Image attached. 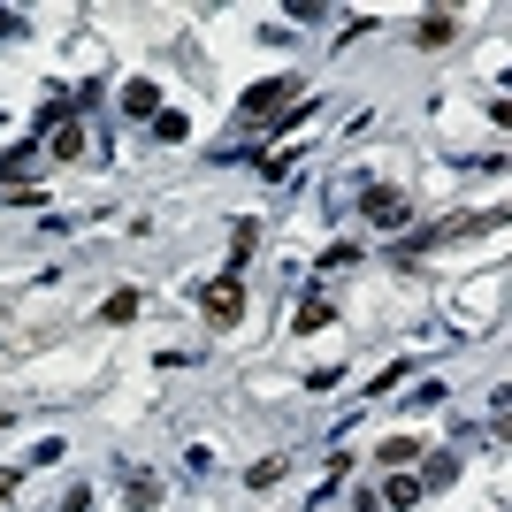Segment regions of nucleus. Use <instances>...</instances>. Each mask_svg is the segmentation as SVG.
<instances>
[{
  "label": "nucleus",
  "instance_id": "nucleus-8",
  "mask_svg": "<svg viewBox=\"0 0 512 512\" xmlns=\"http://www.w3.org/2000/svg\"><path fill=\"white\" fill-rule=\"evenodd\" d=\"M130 314H138V291H115V299H100V321H107V329H115V321H130Z\"/></svg>",
  "mask_w": 512,
  "mask_h": 512
},
{
  "label": "nucleus",
  "instance_id": "nucleus-1",
  "mask_svg": "<svg viewBox=\"0 0 512 512\" xmlns=\"http://www.w3.org/2000/svg\"><path fill=\"white\" fill-rule=\"evenodd\" d=\"M299 123V115H314V92L299 85V77H268V85L245 92V123Z\"/></svg>",
  "mask_w": 512,
  "mask_h": 512
},
{
  "label": "nucleus",
  "instance_id": "nucleus-4",
  "mask_svg": "<svg viewBox=\"0 0 512 512\" xmlns=\"http://www.w3.org/2000/svg\"><path fill=\"white\" fill-rule=\"evenodd\" d=\"M413 39H421V46H451V39H459V16H451V8H428Z\"/></svg>",
  "mask_w": 512,
  "mask_h": 512
},
{
  "label": "nucleus",
  "instance_id": "nucleus-2",
  "mask_svg": "<svg viewBox=\"0 0 512 512\" xmlns=\"http://www.w3.org/2000/svg\"><path fill=\"white\" fill-rule=\"evenodd\" d=\"M199 314H207L214 329H237V321H245V283H237V276H214L207 291H199Z\"/></svg>",
  "mask_w": 512,
  "mask_h": 512
},
{
  "label": "nucleus",
  "instance_id": "nucleus-5",
  "mask_svg": "<svg viewBox=\"0 0 512 512\" xmlns=\"http://www.w3.org/2000/svg\"><path fill=\"white\" fill-rule=\"evenodd\" d=\"M153 107H161V85L130 77V85H123V115H153Z\"/></svg>",
  "mask_w": 512,
  "mask_h": 512
},
{
  "label": "nucleus",
  "instance_id": "nucleus-7",
  "mask_svg": "<svg viewBox=\"0 0 512 512\" xmlns=\"http://www.w3.org/2000/svg\"><path fill=\"white\" fill-rule=\"evenodd\" d=\"M54 161H85V130H77V123L54 130Z\"/></svg>",
  "mask_w": 512,
  "mask_h": 512
},
{
  "label": "nucleus",
  "instance_id": "nucleus-10",
  "mask_svg": "<svg viewBox=\"0 0 512 512\" xmlns=\"http://www.w3.org/2000/svg\"><path fill=\"white\" fill-rule=\"evenodd\" d=\"M383 459H390V467H406V459H421V444H413V436H390Z\"/></svg>",
  "mask_w": 512,
  "mask_h": 512
},
{
  "label": "nucleus",
  "instance_id": "nucleus-6",
  "mask_svg": "<svg viewBox=\"0 0 512 512\" xmlns=\"http://www.w3.org/2000/svg\"><path fill=\"white\" fill-rule=\"evenodd\" d=\"M383 505H390V512H413V505H421V482H413V474H398V482L383 490Z\"/></svg>",
  "mask_w": 512,
  "mask_h": 512
},
{
  "label": "nucleus",
  "instance_id": "nucleus-3",
  "mask_svg": "<svg viewBox=\"0 0 512 512\" xmlns=\"http://www.w3.org/2000/svg\"><path fill=\"white\" fill-rule=\"evenodd\" d=\"M360 214H367V222H375V230H406V192H390V184H367V192H360Z\"/></svg>",
  "mask_w": 512,
  "mask_h": 512
},
{
  "label": "nucleus",
  "instance_id": "nucleus-9",
  "mask_svg": "<svg viewBox=\"0 0 512 512\" xmlns=\"http://www.w3.org/2000/svg\"><path fill=\"white\" fill-rule=\"evenodd\" d=\"M153 497H161V482H153V474H130V505L146 512V505H153Z\"/></svg>",
  "mask_w": 512,
  "mask_h": 512
},
{
  "label": "nucleus",
  "instance_id": "nucleus-12",
  "mask_svg": "<svg viewBox=\"0 0 512 512\" xmlns=\"http://www.w3.org/2000/svg\"><path fill=\"white\" fill-rule=\"evenodd\" d=\"M31 169V146H16V153H0V176H23Z\"/></svg>",
  "mask_w": 512,
  "mask_h": 512
},
{
  "label": "nucleus",
  "instance_id": "nucleus-11",
  "mask_svg": "<svg viewBox=\"0 0 512 512\" xmlns=\"http://www.w3.org/2000/svg\"><path fill=\"white\" fill-rule=\"evenodd\" d=\"M299 329H329V299H306L299 306Z\"/></svg>",
  "mask_w": 512,
  "mask_h": 512
}]
</instances>
